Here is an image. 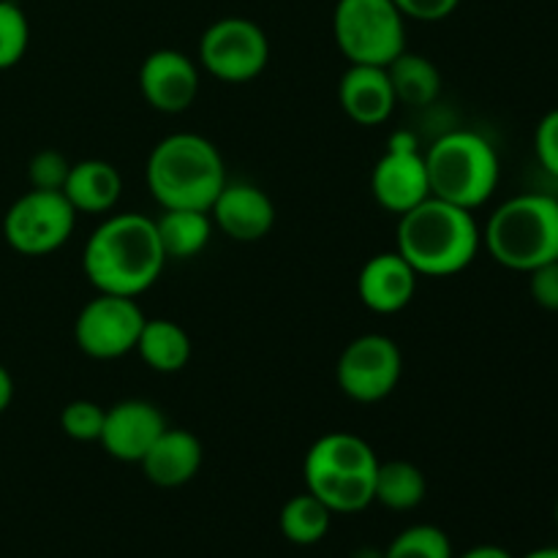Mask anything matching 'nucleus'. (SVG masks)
Segmentation results:
<instances>
[{
    "label": "nucleus",
    "mask_w": 558,
    "mask_h": 558,
    "mask_svg": "<svg viewBox=\"0 0 558 558\" xmlns=\"http://www.w3.org/2000/svg\"><path fill=\"white\" fill-rule=\"evenodd\" d=\"M270 60V41L254 20L221 16L199 38V65L227 85L254 82Z\"/></svg>",
    "instance_id": "1a4fd4ad"
},
{
    "label": "nucleus",
    "mask_w": 558,
    "mask_h": 558,
    "mask_svg": "<svg viewBox=\"0 0 558 558\" xmlns=\"http://www.w3.org/2000/svg\"><path fill=\"white\" fill-rule=\"evenodd\" d=\"M385 558H452V543L439 526L417 523L387 545Z\"/></svg>",
    "instance_id": "393cba45"
},
{
    "label": "nucleus",
    "mask_w": 558,
    "mask_h": 558,
    "mask_svg": "<svg viewBox=\"0 0 558 558\" xmlns=\"http://www.w3.org/2000/svg\"><path fill=\"white\" fill-rule=\"evenodd\" d=\"M428 494L423 469L409 461H379L374 483V501L392 512H409L420 507Z\"/></svg>",
    "instance_id": "5701e85b"
},
{
    "label": "nucleus",
    "mask_w": 558,
    "mask_h": 558,
    "mask_svg": "<svg viewBox=\"0 0 558 558\" xmlns=\"http://www.w3.org/2000/svg\"><path fill=\"white\" fill-rule=\"evenodd\" d=\"M104 417H107V409L87 398H76V401L65 403V409L60 412V428L74 441H98L104 430Z\"/></svg>",
    "instance_id": "bb28decb"
},
{
    "label": "nucleus",
    "mask_w": 558,
    "mask_h": 558,
    "mask_svg": "<svg viewBox=\"0 0 558 558\" xmlns=\"http://www.w3.org/2000/svg\"><path fill=\"white\" fill-rule=\"evenodd\" d=\"M556 526H558V501H556Z\"/></svg>",
    "instance_id": "c9c22d12"
},
{
    "label": "nucleus",
    "mask_w": 558,
    "mask_h": 558,
    "mask_svg": "<svg viewBox=\"0 0 558 558\" xmlns=\"http://www.w3.org/2000/svg\"><path fill=\"white\" fill-rule=\"evenodd\" d=\"M371 194L387 213L403 216L430 196L425 153L412 131H396L371 172Z\"/></svg>",
    "instance_id": "f8f14e48"
},
{
    "label": "nucleus",
    "mask_w": 558,
    "mask_h": 558,
    "mask_svg": "<svg viewBox=\"0 0 558 558\" xmlns=\"http://www.w3.org/2000/svg\"><path fill=\"white\" fill-rule=\"evenodd\" d=\"M483 245L501 267L532 272L558 259V199L550 194H518L490 213Z\"/></svg>",
    "instance_id": "39448f33"
},
{
    "label": "nucleus",
    "mask_w": 558,
    "mask_h": 558,
    "mask_svg": "<svg viewBox=\"0 0 558 558\" xmlns=\"http://www.w3.org/2000/svg\"><path fill=\"white\" fill-rule=\"evenodd\" d=\"M354 558H385V550L363 548V550H357V556H354Z\"/></svg>",
    "instance_id": "f704fd0d"
},
{
    "label": "nucleus",
    "mask_w": 558,
    "mask_h": 558,
    "mask_svg": "<svg viewBox=\"0 0 558 558\" xmlns=\"http://www.w3.org/2000/svg\"><path fill=\"white\" fill-rule=\"evenodd\" d=\"M403 374V354L390 336L365 332L338 354L336 385L349 401L379 403L396 392Z\"/></svg>",
    "instance_id": "9d476101"
},
{
    "label": "nucleus",
    "mask_w": 558,
    "mask_h": 558,
    "mask_svg": "<svg viewBox=\"0 0 558 558\" xmlns=\"http://www.w3.org/2000/svg\"><path fill=\"white\" fill-rule=\"evenodd\" d=\"M407 20L414 22H441L458 9L461 0H392Z\"/></svg>",
    "instance_id": "7c9ffc66"
},
{
    "label": "nucleus",
    "mask_w": 558,
    "mask_h": 558,
    "mask_svg": "<svg viewBox=\"0 0 558 558\" xmlns=\"http://www.w3.org/2000/svg\"><path fill=\"white\" fill-rule=\"evenodd\" d=\"M387 76H390L396 101L407 104V107H428L441 93V74L434 60L425 58V54L409 52V49H403L387 65Z\"/></svg>",
    "instance_id": "4be33fe9"
},
{
    "label": "nucleus",
    "mask_w": 558,
    "mask_h": 558,
    "mask_svg": "<svg viewBox=\"0 0 558 558\" xmlns=\"http://www.w3.org/2000/svg\"><path fill=\"white\" fill-rule=\"evenodd\" d=\"M376 469L379 458L363 436L330 430L305 452V490L314 494L332 515H354L374 505Z\"/></svg>",
    "instance_id": "20e7f679"
},
{
    "label": "nucleus",
    "mask_w": 558,
    "mask_h": 558,
    "mask_svg": "<svg viewBox=\"0 0 558 558\" xmlns=\"http://www.w3.org/2000/svg\"><path fill=\"white\" fill-rule=\"evenodd\" d=\"M142 474L156 488H180L191 483L202 469V441L185 428H169L153 441L140 461Z\"/></svg>",
    "instance_id": "a211bd4d"
},
{
    "label": "nucleus",
    "mask_w": 558,
    "mask_h": 558,
    "mask_svg": "<svg viewBox=\"0 0 558 558\" xmlns=\"http://www.w3.org/2000/svg\"><path fill=\"white\" fill-rule=\"evenodd\" d=\"M523 558H558V548H537Z\"/></svg>",
    "instance_id": "72a5a7b5"
},
{
    "label": "nucleus",
    "mask_w": 558,
    "mask_h": 558,
    "mask_svg": "<svg viewBox=\"0 0 558 558\" xmlns=\"http://www.w3.org/2000/svg\"><path fill=\"white\" fill-rule=\"evenodd\" d=\"M332 512L316 499L314 494L303 490V494L292 496V499L283 505L281 518H278V526L281 534L294 545H316L319 539L327 537L330 532Z\"/></svg>",
    "instance_id": "b1692460"
},
{
    "label": "nucleus",
    "mask_w": 558,
    "mask_h": 558,
    "mask_svg": "<svg viewBox=\"0 0 558 558\" xmlns=\"http://www.w3.org/2000/svg\"><path fill=\"white\" fill-rule=\"evenodd\" d=\"M76 227V210L63 191H25L3 216V238L16 254L49 256L63 248Z\"/></svg>",
    "instance_id": "6e6552de"
},
{
    "label": "nucleus",
    "mask_w": 558,
    "mask_h": 558,
    "mask_svg": "<svg viewBox=\"0 0 558 558\" xmlns=\"http://www.w3.org/2000/svg\"><path fill=\"white\" fill-rule=\"evenodd\" d=\"M11 401H14V379L5 371V365H0V414L11 407Z\"/></svg>",
    "instance_id": "2f4dec72"
},
{
    "label": "nucleus",
    "mask_w": 558,
    "mask_h": 558,
    "mask_svg": "<svg viewBox=\"0 0 558 558\" xmlns=\"http://www.w3.org/2000/svg\"><path fill=\"white\" fill-rule=\"evenodd\" d=\"M69 172V158L58 150H38L27 163V180L36 191H63Z\"/></svg>",
    "instance_id": "cd10ccee"
},
{
    "label": "nucleus",
    "mask_w": 558,
    "mask_h": 558,
    "mask_svg": "<svg viewBox=\"0 0 558 558\" xmlns=\"http://www.w3.org/2000/svg\"><path fill=\"white\" fill-rule=\"evenodd\" d=\"M31 44V22L16 0H0V71L14 69Z\"/></svg>",
    "instance_id": "a878e982"
},
{
    "label": "nucleus",
    "mask_w": 558,
    "mask_h": 558,
    "mask_svg": "<svg viewBox=\"0 0 558 558\" xmlns=\"http://www.w3.org/2000/svg\"><path fill=\"white\" fill-rule=\"evenodd\" d=\"M338 104L352 123L365 129L387 123L398 107L387 65L349 63L338 80Z\"/></svg>",
    "instance_id": "f3484780"
},
{
    "label": "nucleus",
    "mask_w": 558,
    "mask_h": 558,
    "mask_svg": "<svg viewBox=\"0 0 558 558\" xmlns=\"http://www.w3.org/2000/svg\"><path fill=\"white\" fill-rule=\"evenodd\" d=\"M213 227L234 243H256L276 227V205L259 185L234 180L221 189L210 207Z\"/></svg>",
    "instance_id": "2eb2a0df"
},
{
    "label": "nucleus",
    "mask_w": 558,
    "mask_h": 558,
    "mask_svg": "<svg viewBox=\"0 0 558 558\" xmlns=\"http://www.w3.org/2000/svg\"><path fill=\"white\" fill-rule=\"evenodd\" d=\"M529 276V294L545 311H558V259L534 267Z\"/></svg>",
    "instance_id": "c756f323"
},
{
    "label": "nucleus",
    "mask_w": 558,
    "mask_h": 558,
    "mask_svg": "<svg viewBox=\"0 0 558 558\" xmlns=\"http://www.w3.org/2000/svg\"><path fill=\"white\" fill-rule=\"evenodd\" d=\"M140 93L156 112L180 114L199 96V65L180 49H156L140 65Z\"/></svg>",
    "instance_id": "ddd939ff"
},
{
    "label": "nucleus",
    "mask_w": 558,
    "mask_h": 558,
    "mask_svg": "<svg viewBox=\"0 0 558 558\" xmlns=\"http://www.w3.org/2000/svg\"><path fill=\"white\" fill-rule=\"evenodd\" d=\"M136 354L156 374H178L191 363L194 343L183 325L172 319H147L136 341Z\"/></svg>",
    "instance_id": "aec40b11"
},
{
    "label": "nucleus",
    "mask_w": 558,
    "mask_h": 558,
    "mask_svg": "<svg viewBox=\"0 0 558 558\" xmlns=\"http://www.w3.org/2000/svg\"><path fill=\"white\" fill-rule=\"evenodd\" d=\"M167 256L156 232V218L145 213H109L93 229L82 254L90 287L104 294L140 298L156 287Z\"/></svg>",
    "instance_id": "f257e3e1"
},
{
    "label": "nucleus",
    "mask_w": 558,
    "mask_h": 558,
    "mask_svg": "<svg viewBox=\"0 0 558 558\" xmlns=\"http://www.w3.org/2000/svg\"><path fill=\"white\" fill-rule=\"evenodd\" d=\"M332 38L349 63L390 65L407 49V16L392 0H338Z\"/></svg>",
    "instance_id": "0eeeda50"
},
{
    "label": "nucleus",
    "mask_w": 558,
    "mask_h": 558,
    "mask_svg": "<svg viewBox=\"0 0 558 558\" xmlns=\"http://www.w3.org/2000/svg\"><path fill=\"white\" fill-rule=\"evenodd\" d=\"M458 558H512V554L499 548V545H474V548H469L466 554Z\"/></svg>",
    "instance_id": "473e14b6"
},
{
    "label": "nucleus",
    "mask_w": 558,
    "mask_h": 558,
    "mask_svg": "<svg viewBox=\"0 0 558 558\" xmlns=\"http://www.w3.org/2000/svg\"><path fill=\"white\" fill-rule=\"evenodd\" d=\"M147 316L136 298L98 292L74 319V343L90 360H120L140 341Z\"/></svg>",
    "instance_id": "9b49d317"
},
{
    "label": "nucleus",
    "mask_w": 558,
    "mask_h": 558,
    "mask_svg": "<svg viewBox=\"0 0 558 558\" xmlns=\"http://www.w3.org/2000/svg\"><path fill=\"white\" fill-rule=\"evenodd\" d=\"M423 153L430 196L474 213L499 189V153L477 131H447Z\"/></svg>",
    "instance_id": "423d86ee"
},
{
    "label": "nucleus",
    "mask_w": 558,
    "mask_h": 558,
    "mask_svg": "<svg viewBox=\"0 0 558 558\" xmlns=\"http://www.w3.org/2000/svg\"><path fill=\"white\" fill-rule=\"evenodd\" d=\"M145 183L163 210H205L227 185L223 156L207 136L178 131L158 142L145 163Z\"/></svg>",
    "instance_id": "7ed1b4c3"
},
{
    "label": "nucleus",
    "mask_w": 558,
    "mask_h": 558,
    "mask_svg": "<svg viewBox=\"0 0 558 558\" xmlns=\"http://www.w3.org/2000/svg\"><path fill=\"white\" fill-rule=\"evenodd\" d=\"M213 218L205 210H163L156 218V232L167 262L199 256L213 238Z\"/></svg>",
    "instance_id": "412c9836"
},
{
    "label": "nucleus",
    "mask_w": 558,
    "mask_h": 558,
    "mask_svg": "<svg viewBox=\"0 0 558 558\" xmlns=\"http://www.w3.org/2000/svg\"><path fill=\"white\" fill-rule=\"evenodd\" d=\"M163 430H167V420L156 403L129 398L107 409L98 445L114 461L140 463Z\"/></svg>",
    "instance_id": "4468645a"
},
{
    "label": "nucleus",
    "mask_w": 558,
    "mask_h": 558,
    "mask_svg": "<svg viewBox=\"0 0 558 558\" xmlns=\"http://www.w3.org/2000/svg\"><path fill=\"white\" fill-rule=\"evenodd\" d=\"M123 194V178L118 167L104 158H87V161L71 163L69 180L63 185V196L71 207L85 216H109Z\"/></svg>",
    "instance_id": "6ab92c4d"
},
{
    "label": "nucleus",
    "mask_w": 558,
    "mask_h": 558,
    "mask_svg": "<svg viewBox=\"0 0 558 558\" xmlns=\"http://www.w3.org/2000/svg\"><path fill=\"white\" fill-rule=\"evenodd\" d=\"M483 248V229L472 210L428 196L398 216L396 251L417 276L450 278L466 270Z\"/></svg>",
    "instance_id": "f03ea898"
},
{
    "label": "nucleus",
    "mask_w": 558,
    "mask_h": 558,
    "mask_svg": "<svg viewBox=\"0 0 558 558\" xmlns=\"http://www.w3.org/2000/svg\"><path fill=\"white\" fill-rule=\"evenodd\" d=\"M534 153L548 174L558 178V107L550 109L534 131Z\"/></svg>",
    "instance_id": "c85d7f7f"
},
{
    "label": "nucleus",
    "mask_w": 558,
    "mask_h": 558,
    "mask_svg": "<svg viewBox=\"0 0 558 558\" xmlns=\"http://www.w3.org/2000/svg\"><path fill=\"white\" fill-rule=\"evenodd\" d=\"M420 276L398 251L374 254L357 272V298L368 311L381 316L409 308Z\"/></svg>",
    "instance_id": "dca6fc26"
}]
</instances>
